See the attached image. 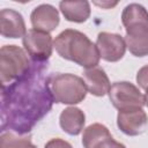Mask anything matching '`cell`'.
<instances>
[{
	"label": "cell",
	"instance_id": "21",
	"mask_svg": "<svg viewBox=\"0 0 148 148\" xmlns=\"http://www.w3.org/2000/svg\"><path fill=\"white\" fill-rule=\"evenodd\" d=\"M143 96H145V105L148 108V89L146 90V94Z\"/></svg>",
	"mask_w": 148,
	"mask_h": 148
},
{
	"label": "cell",
	"instance_id": "7",
	"mask_svg": "<svg viewBox=\"0 0 148 148\" xmlns=\"http://www.w3.org/2000/svg\"><path fill=\"white\" fill-rule=\"evenodd\" d=\"M96 46L99 57L109 62H117L125 56L126 43L119 34L102 31L97 35Z\"/></svg>",
	"mask_w": 148,
	"mask_h": 148
},
{
	"label": "cell",
	"instance_id": "12",
	"mask_svg": "<svg viewBox=\"0 0 148 148\" xmlns=\"http://www.w3.org/2000/svg\"><path fill=\"white\" fill-rule=\"evenodd\" d=\"M121 23L126 32L148 29V10L140 3H130L123 9Z\"/></svg>",
	"mask_w": 148,
	"mask_h": 148
},
{
	"label": "cell",
	"instance_id": "17",
	"mask_svg": "<svg viewBox=\"0 0 148 148\" xmlns=\"http://www.w3.org/2000/svg\"><path fill=\"white\" fill-rule=\"evenodd\" d=\"M0 148H36L30 135L3 131L0 134Z\"/></svg>",
	"mask_w": 148,
	"mask_h": 148
},
{
	"label": "cell",
	"instance_id": "1",
	"mask_svg": "<svg viewBox=\"0 0 148 148\" xmlns=\"http://www.w3.org/2000/svg\"><path fill=\"white\" fill-rule=\"evenodd\" d=\"M46 71L47 64L34 61L24 76L2 87L1 132L28 134L50 112L54 101Z\"/></svg>",
	"mask_w": 148,
	"mask_h": 148
},
{
	"label": "cell",
	"instance_id": "20",
	"mask_svg": "<svg viewBox=\"0 0 148 148\" xmlns=\"http://www.w3.org/2000/svg\"><path fill=\"white\" fill-rule=\"evenodd\" d=\"M95 5H97V6H99V7H104V8H109V7H113V6H116L117 5V2H113V3H111V2H95Z\"/></svg>",
	"mask_w": 148,
	"mask_h": 148
},
{
	"label": "cell",
	"instance_id": "9",
	"mask_svg": "<svg viewBox=\"0 0 148 148\" xmlns=\"http://www.w3.org/2000/svg\"><path fill=\"white\" fill-rule=\"evenodd\" d=\"M32 28L44 32H51L59 25L60 16L58 9L50 3H42L34 8L30 14Z\"/></svg>",
	"mask_w": 148,
	"mask_h": 148
},
{
	"label": "cell",
	"instance_id": "18",
	"mask_svg": "<svg viewBox=\"0 0 148 148\" xmlns=\"http://www.w3.org/2000/svg\"><path fill=\"white\" fill-rule=\"evenodd\" d=\"M136 83L139 84V87H141L145 91L148 89V65L141 67L138 73H136Z\"/></svg>",
	"mask_w": 148,
	"mask_h": 148
},
{
	"label": "cell",
	"instance_id": "19",
	"mask_svg": "<svg viewBox=\"0 0 148 148\" xmlns=\"http://www.w3.org/2000/svg\"><path fill=\"white\" fill-rule=\"evenodd\" d=\"M44 148H73V146L64 139L56 138V139H51L50 141H47Z\"/></svg>",
	"mask_w": 148,
	"mask_h": 148
},
{
	"label": "cell",
	"instance_id": "10",
	"mask_svg": "<svg viewBox=\"0 0 148 148\" xmlns=\"http://www.w3.org/2000/svg\"><path fill=\"white\" fill-rule=\"evenodd\" d=\"M0 34L5 38H23L27 34V27L22 14L10 8L1 9Z\"/></svg>",
	"mask_w": 148,
	"mask_h": 148
},
{
	"label": "cell",
	"instance_id": "13",
	"mask_svg": "<svg viewBox=\"0 0 148 148\" xmlns=\"http://www.w3.org/2000/svg\"><path fill=\"white\" fill-rule=\"evenodd\" d=\"M86 123L84 112L76 106H68L64 109L59 117V125L61 130L69 135H79Z\"/></svg>",
	"mask_w": 148,
	"mask_h": 148
},
{
	"label": "cell",
	"instance_id": "14",
	"mask_svg": "<svg viewBox=\"0 0 148 148\" xmlns=\"http://www.w3.org/2000/svg\"><path fill=\"white\" fill-rule=\"evenodd\" d=\"M59 9L67 21L74 23L86 22L91 12L88 1H60Z\"/></svg>",
	"mask_w": 148,
	"mask_h": 148
},
{
	"label": "cell",
	"instance_id": "8",
	"mask_svg": "<svg viewBox=\"0 0 148 148\" xmlns=\"http://www.w3.org/2000/svg\"><path fill=\"white\" fill-rule=\"evenodd\" d=\"M148 125V117L143 109H131L118 111L117 126L126 135L136 136L142 134Z\"/></svg>",
	"mask_w": 148,
	"mask_h": 148
},
{
	"label": "cell",
	"instance_id": "3",
	"mask_svg": "<svg viewBox=\"0 0 148 148\" xmlns=\"http://www.w3.org/2000/svg\"><path fill=\"white\" fill-rule=\"evenodd\" d=\"M49 87L53 101L59 104H79L88 92L83 79L71 73H51Z\"/></svg>",
	"mask_w": 148,
	"mask_h": 148
},
{
	"label": "cell",
	"instance_id": "15",
	"mask_svg": "<svg viewBox=\"0 0 148 148\" xmlns=\"http://www.w3.org/2000/svg\"><path fill=\"white\" fill-rule=\"evenodd\" d=\"M124 39L126 47L134 57L148 56V29L127 31Z\"/></svg>",
	"mask_w": 148,
	"mask_h": 148
},
{
	"label": "cell",
	"instance_id": "5",
	"mask_svg": "<svg viewBox=\"0 0 148 148\" xmlns=\"http://www.w3.org/2000/svg\"><path fill=\"white\" fill-rule=\"evenodd\" d=\"M108 95L110 102L118 111L142 109L145 105V96L135 84L128 81L112 83Z\"/></svg>",
	"mask_w": 148,
	"mask_h": 148
},
{
	"label": "cell",
	"instance_id": "2",
	"mask_svg": "<svg viewBox=\"0 0 148 148\" xmlns=\"http://www.w3.org/2000/svg\"><path fill=\"white\" fill-rule=\"evenodd\" d=\"M53 47L62 59L73 61L86 69L97 67L99 64L101 57L96 44L79 30L66 29L61 31L53 40Z\"/></svg>",
	"mask_w": 148,
	"mask_h": 148
},
{
	"label": "cell",
	"instance_id": "16",
	"mask_svg": "<svg viewBox=\"0 0 148 148\" xmlns=\"http://www.w3.org/2000/svg\"><path fill=\"white\" fill-rule=\"evenodd\" d=\"M109 136H111L109 128L103 124L95 123L83 130L82 145L84 148H95L99 142Z\"/></svg>",
	"mask_w": 148,
	"mask_h": 148
},
{
	"label": "cell",
	"instance_id": "6",
	"mask_svg": "<svg viewBox=\"0 0 148 148\" xmlns=\"http://www.w3.org/2000/svg\"><path fill=\"white\" fill-rule=\"evenodd\" d=\"M22 44L35 62H46L52 56L53 39L49 32L29 29L22 38Z\"/></svg>",
	"mask_w": 148,
	"mask_h": 148
},
{
	"label": "cell",
	"instance_id": "11",
	"mask_svg": "<svg viewBox=\"0 0 148 148\" xmlns=\"http://www.w3.org/2000/svg\"><path fill=\"white\" fill-rule=\"evenodd\" d=\"M82 79L84 81L88 92H90L91 95L103 97L109 94L111 83L103 68L94 67L90 69H86L82 74Z\"/></svg>",
	"mask_w": 148,
	"mask_h": 148
},
{
	"label": "cell",
	"instance_id": "4",
	"mask_svg": "<svg viewBox=\"0 0 148 148\" xmlns=\"http://www.w3.org/2000/svg\"><path fill=\"white\" fill-rule=\"evenodd\" d=\"M30 67V60L23 49L17 45H3L0 49L1 87L8 86L24 76Z\"/></svg>",
	"mask_w": 148,
	"mask_h": 148
}]
</instances>
